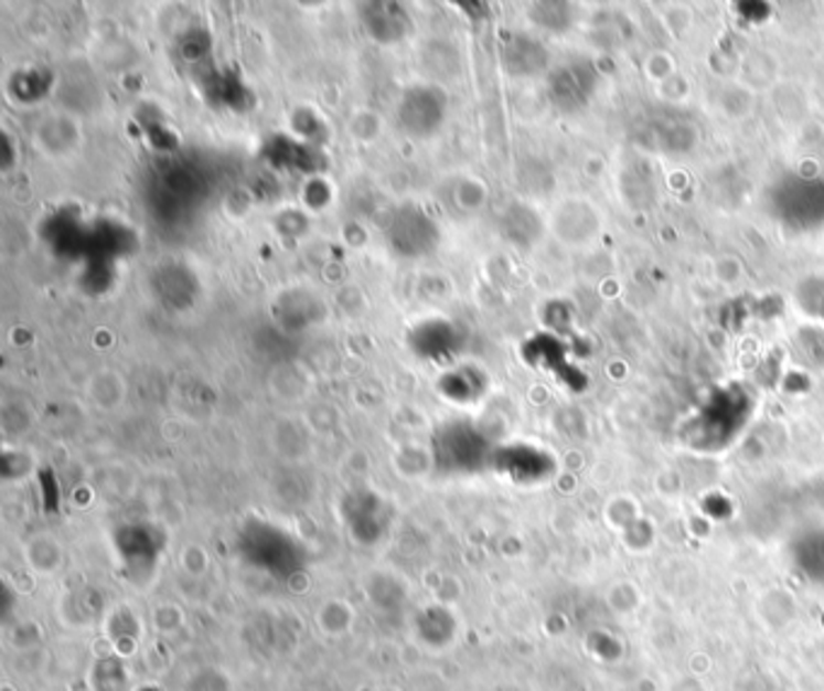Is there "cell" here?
Instances as JSON below:
<instances>
[{"label":"cell","instance_id":"1","mask_svg":"<svg viewBox=\"0 0 824 691\" xmlns=\"http://www.w3.org/2000/svg\"><path fill=\"white\" fill-rule=\"evenodd\" d=\"M387 240L392 249L402 257H424V254H430L436 249L438 240H440V230L436 225L434 217H430L426 211L407 206L395 213L392 223L387 225Z\"/></svg>","mask_w":824,"mask_h":691},{"label":"cell","instance_id":"5","mask_svg":"<svg viewBox=\"0 0 824 691\" xmlns=\"http://www.w3.org/2000/svg\"><path fill=\"white\" fill-rule=\"evenodd\" d=\"M479 455V435L467 426H448L438 435V459L448 469H469Z\"/></svg>","mask_w":824,"mask_h":691},{"label":"cell","instance_id":"7","mask_svg":"<svg viewBox=\"0 0 824 691\" xmlns=\"http://www.w3.org/2000/svg\"><path fill=\"white\" fill-rule=\"evenodd\" d=\"M160 199L174 203V206H189L199 199L201 179L192 168H174L160 179Z\"/></svg>","mask_w":824,"mask_h":691},{"label":"cell","instance_id":"9","mask_svg":"<svg viewBox=\"0 0 824 691\" xmlns=\"http://www.w3.org/2000/svg\"><path fill=\"white\" fill-rule=\"evenodd\" d=\"M208 49H211V40H208V36H206L204 32L196 30L194 34L184 36L182 44H180V54H182L184 61L194 63V66L199 68V66H201V61H206Z\"/></svg>","mask_w":824,"mask_h":691},{"label":"cell","instance_id":"6","mask_svg":"<svg viewBox=\"0 0 824 691\" xmlns=\"http://www.w3.org/2000/svg\"><path fill=\"white\" fill-rule=\"evenodd\" d=\"M199 83H201V93L208 97L211 105L235 107V109H243L249 105L247 87L239 83V78L231 68L218 71L215 66H208L206 73L201 75Z\"/></svg>","mask_w":824,"mask_h":691},{"label":"cell","instance_id":"4","mask_svg":"<svg viewBox=\"0 0 824 691\" xmlns=\"http://www.w3.org/2000/svg\"><path fill=\"white\" fill-rule=\"evenodd\" d=\"M361 20L365 32L379 44L402 42L411 30L409 10L399 3H367L361 6Z\"/></svg>","mask_w":824,"mask_h":691},{"label":"cell","instance_id":"3","mask_svg":"<svg viewBox=\"0 0 824 691\" xmlns=\"http://www.w3.org/2000/svg\"><path fill=\"white\" fill-rule=\"evenodd\" d=\"M409 346L426 361L452 363V358L462 349V334L448 319H426L411 329Z\"/></svg>","mask_w":824,"mask_h":691},{"label":"cell","instance_id":"2","mask_svg":"<svg viewBox=\"0 0 824 691\" xmlns=\"http://www.w3.org/2000/svg\"><path fill=\"white\" fill-rule=\"evenodd\" d=\"M446 114L448 97L434 85L409 87L399 102L402 129L416 138L434 136L446 121Z\"/></svg>","mask_w":824,"mask_h":691},{"label":"cell","instance_id":"8","mask_svg":"<svg viewBox=\"0 0 824 691\" xmlns=\"http://www.w3.org/2000/svg\"><path fill=\"white\" fill-rule=\"evenodd\" d=\"M44 68H32V71H20L12 81V95L22 102H34L46 95L49 85H52V78L44 81Z\"/></svg>","mask_w":824,"mask_h":691}]
</instances>
